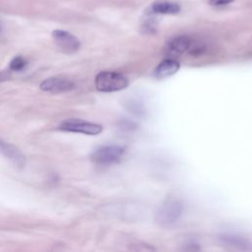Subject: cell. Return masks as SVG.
<instances>
[{"instance_id": "obj_1", "label": "cell", "mask_w": 252, "mask_h": 252, "mask_svg": "<svg viewBox=\"0 0 252 252\" xmlns=\"http://www.w3.org/2000/svg\"><path fill=\"white\" fill-rule=\"evenodd\" d=\"M94 83L96 89L104 93L121 91L129 84L128 79L124 75L114 71H102L98 73Z\"/></svg>"}, {"instance_id": "obj_2", "label": "cell", "mask_w": 252, "mask_h": 252, "mask_svg": "<svg viewBox=\"0 0 252 252\" xmlns=\"http://www.w3.org/2000/svg\"><path fill=\"white\" fill-rule=\"evenodd\" d=\"M183 212L182 204L177 200L165 202L157 213V220L161 225H171L181 217Z\"/></svg>"}, {"instance_id": "obj_3", "label": "cell", "mask_w": 252, "mask_h": 252, "mask_svg": "<svg viewBox=\"0 0 252 252\" xmlns=\"http://www.w3.org/2000/svg\"><path fill=\"white\" fill-rule=\"evenodd\" d=\"M125 149L120 146H104L91 155V159L98 164H110L119 161L124 156Z\"/></svg>"}, {"instance_id": "obj_4", "label": "cell", "mask_w": 252, "mask_h": 252, "mask_svg": "<svg viewBox=\"0 0 252 252\" xmlns=\"http://www.w3.org/2000/svg\"><path fill=\"white\" fill-rule=\"evenodd\" d=\"M59 128L63 131L82 133L86 135H98L102 131L101 125L78 118L66 119L60 124Z\"/></svg>"}, {"instance_id": "obj_5", "label": "cell", "mask_w": 252, "mask_h": 252, "mask_svg": "<svg viewBox=\"0 0 252 252\" xmlns=\"http://www.w3.org/2000/svg\"><path fill=\"white\" fill-rule=\"evenodd\" d=\"M52 37L57 46L66 53H74L81 46L80 40L67 31L55 30L52 32Z\"/></svg>"}, {"instance_id": "obj_6", "label": "cell", "mask_w": 252, "mask_h": 252, "mask_svg": "<svg viewBox=\"0 0 252 252\" xmlns=\"http://www.w3.org/2000/svg\"><path fill=\"white\" fill-rule=\"evenodd\" d=\"M75 88V84L73 81L69 80L65 77H50L48 79H45L40 84V89L44 92L53 93V94H59L71 91Z\"/></svg>"}, {"instance_id": "obj_7", "label": "cell", "mask_w": 252, "mask_h": 252, "mask_svg": "<svg viewBox=\"0 0 252 252\" xmlns=\"http://www.w3.org/2000/svg\"><path fill=\"white\" fill-rule=\"evenodd\" d=\"M0 153L19 167L25 165V156L14 145L0 139Z\"/></svg>"}, {"instance_id": "obj_8", "label": "cell", "mask_w": 252, "mask_h": 252, "mask_svg": "<svg viewBox=\"0 0 252 252\" xmlns=\"http://www.w3.org/2000/svg\"><path fill=\"white\" fill-rule=\"evenodd\" d=\"M191 38L187 35H179L172 38L166 46V51L171 56H179L190 48Z\"/></svg>"}, {"instance_id": "obj_9", "label": "cell", "mask_w": 252, "mask_h": 252, "mask_svg": "<svg viewBox=\"0 0 252 252\" xmlns=\"http://www.w3.org/2000/svg\"><path fill=\"white\" fill-rule=\"evenodd\" d=\"M179 70V63L173 58H167L161 61L155 69V76L158 79H164L174 75Z\"/></svg>"}, {"instance_id": "obj_10", "label": "cell", "mask_w": 252, "mask_h": 252, "mask_svg": "<svg viewBox=\"0 0 252 252\" xmlns=\"http://www.w3.org/2000/svg\"><path fill=\"white\" fill-rule=\"evenodd\" d=\"M153 12L163 15H174L180 11L178 3L169 0H158L152 5Z\"/></svg>"}, {"instance_id": "obj_11", "label": "cell", "mask_w": 252, "mask_h": 252, "mask_svg": "<svg viewBox=\"0 0 252 252\" xmlns=\"http://www.w3.org/2000/svg\"><path fill=\"white\" fill-rule=\"evenodd\" d=\"M220 239L224 244L236 247L238 249H251V243L245 238L238 235L223 234L220 236Z\"/></svg>"}, {"instance_id": "obj_12", "label": "cell", "mask_w": 252, "mask_h": 252, "mask_svg": "<svg viewBox=\"0 0 252 252\" xmlns=\"http://www.w3.org/2000/svg\"><path fill=\"white\" fill-rule=\"evenodd\" d=\"M27 66V61L24 57L22 56H16L14 57L10 64H9V69L11 71H22L23 69H25V67Z\"/></svg>"}, {"instance_id": "obj_13", "label": "cell", "mask_w": 252, "mask_h": 252, "mask_svg": "<svg viewBox=\"0 0 252 252\" xmlns=\"http://www.w3.org/2000/svg\"><path fill=\"white\" fill-rule=\"evenodd\" d=\"M233 1L234 0H209V3L214 7H222V6L228 5Z\"/></svg>"}]
</instances>
